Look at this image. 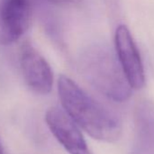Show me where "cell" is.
Returning <instances> with one entry per match:
<instances>
[{
    "label": "cell",
    "mask_w": 154,
    "mask_h": 154,
    "mask_svg": "<svg viewBox=\"0 0 154 154\" xmlns=\"http://www.w3.org/2000/svg\"><path fill=\"white\" fill-rule=\"evenodd\" d=\"M32 21L30 0H0V45L17 42Z\"/></svg>",
    "instance_id": "cell-3"
},
{
    "label": "cell",
    "mask_w": 154,
    "mask_h": 154,
    "mask_svg": "<svg viewBox=\"0 0 154 154\" xmlns=\"http://www.w3.org/2000/svg\"><path fill=\"white\" fill-rule=\"evenodd\" d=\"M57 87L63 109L82 130L100 141L114 142L119 140L122 126L113 112L66 75L59 76Z\"/></svg>",
    "instance_id": "cell-1"
},
{
    "label": "cell",
    "mask_w": 154,
    "mask_h": 154,
    "mask_svg": "<svg viewBox=\"0 0 154 154\" xmlns=\"http://www.w3.org/2000/svg\"><path fill=\"white\" fill-rule=\"evenodd\" d=\"M45 118L50 131L69 154H93L80 127L63 109L51 107Z\"/></svg>",
    "instance_id": "cell-4"
},
{
    "label": "cell",
    "mask_w": 154,
    "mask_h": 154,
    "mask_svg": "<svg viewBox=\"0 0 154 154\" xmlns=\"http://www.w3.org/2000/svg\"><path fill=\"white\" fill-rule=\"evenodd\" d=\"M47 2L54 4V5H60V6H67V5H75L83 2L84 0H46Z\"/></svg>",
    "instance_id": "cell-8"
},
{
    "label": "cell",
    "mask_w": 154,
    "mask_h": 154,
    "mask_svg": "<svg viewBox=\"0 0 154 154\" xmlns=\"http://www.w3.org/2000/svg\"><path fill=\"white\" fill-rule=\"evenodd\" d=\"M20 68L26 85L35 94L45 95L53 88L54 73L45 58L30 44L20 53Z\"/></svg>",
    "instance_id": "cell-6"
},
{
    "label": "cell",
    "mask_w": 154,
    "mask_h": 154,
    "mask_svg": "<svg viewBox=\"0 0 154 154\" xmlns=\"http://www.w3.org/2000/svg\"><path fill=\"white\" fill-rule=\"evenodd\" d=\"M78 68L84 78L105 97L123 103L130 99V85L119 59L105 45L86 47L78 58Z\"/></svg>",
    "instance_id": "cell-2"
},
{
    "label": "cell",
    "mask_w": 154,
    "mask_h": 154,
    "mask_svg": "<svg viewBox=\"0 0 154 154\" xmlns=\"http://www.w3.org/2000/svg\"><path fill=\"white\" fill-rule=\"evenodd\" d=\"M114 45L117 57L132 89L140 90L145 85V71L139 49L125 25H120L115 31Z\"/></svg>",
    "instance_id": "cell-5"
},
{
    "label": "cell",
    "mask_w": 154,
    "mask_h": 154,
    "mask_svg": "<svg viewBox=\"0 0 154 154\" xmlns=\"http://www.w3.org/2000/svg\"><path fill=\"white\" fill-rule=\"evenodd\" d=\"M0 154H3V147H2L1 142H0Z\"/></svg>",
    "instance_id": "cell-9"
},
{
    "label": "cell",
    "mask_w": 154,
    "mask_h": 154,
    "mask_svg": "<svg viewBox=\"0 0 154 154\" xmlns=\"http://www.w3.org/2000/svg\"><path fill=\"white\" fill-rule=\"evenodd\" d=\"M130 154H154V103L140 101L134 110V137Z\"/></svg>",
    "instance_id": "cell-7"
}]
</instances>
